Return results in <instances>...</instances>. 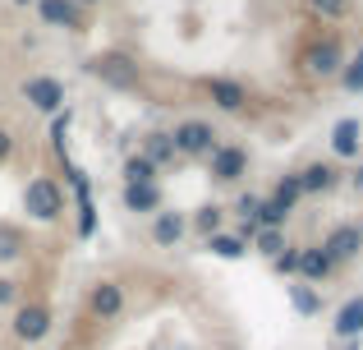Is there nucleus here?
Segmentation results:
<instances>
[{
  "label": "nucleus",
  "instance_id": "6",
  "mask_svg": "<svg viewBox=\"0 0 363 350\" xmlns=\"http://www.w3.org/2000/svg\"><path fill=\"white\" fill-rule=\"evenodd\" d=\"M359 249H363L359 244V226H336V231L322 240V253H327L331 263H350Z\"/></svg>",
  "mask_w": 363,
  "mask_h": 350
},
{
  "label": "nucleus",
  "instance_id": "34",
  "mask_svg": "<svg viewBox=\"0 0 363 350\" xmlns=\"http://www.w3.org/2000/svg\"><path fill=\"white\" fill-rule=\"evenodd\" d=\"M18 5H28V0H18Z\"/></svg>",
  "mask_w": 363,
  "mask_h": 350
},
{
  "label": "nucleus",
  "instance_id": "32",
  "mask_svg": "<svg viewBox=\"0 0 363 350\" xmlns=\"http://www.w3.org/2000/svg\"><path fill=\"white\" fill-rule=\"evenodd\" d=\"M79 5H97V0H79Z\"/></svg>",
  "mask_w": 363,
  "mask_h": 350
},
{
  "label": "nucleus",
  "instance_id": "8",
  "mask_svg": "<svg viewBox=\"0 0 363 350\" xmlns=\"http://www.w3.org/2000/svg\"><path fill=\"white\" fill-rule=\"evenodd\" d=\"M120 309H124L120 281H97V286H92V314H97V318H116Z\"/></svg>",
  "mask_w": 363,
  "mask_h": 350
},
{
  "label": "nucleus",
  "instance_id": "30",
  "mask_svg": "<svg viewBox=\"0 0 363 350\" xmlns=\"http://www.w3.org/2000/svg\"><path fill=\"white\" fill-rule=\"evenodd\" d=\"M9 148H14V143H9V134H5V129H0V162H5V157H9Z\"/></svg>",
  "mask_w": 363,
  "mask_h": 350
},
{
  "label": "nucleus",
  "instance_id": "21",
  "mask_svg": "<svg viewBox=\"0 0 363 350\" xmlns=\"http://www.w3.org/2000/svg\"><path fill=\"white\" fill-rule=\"evenodd\" d=\"M299 198H303V189H299V175H285L281 185H276V203H285L290 212H294V203H299Z\"/></svg>",
  "mask_w": 363,
  "mask_h": 350
},
{
  "label": "nucleus",
  "instance_id": "17",
  "mask_svg": "<svg viewBox=\"0 0 363 350\" xmlns=\"http://www.w3.org/2000/svg\"><path fill=\"white\" fill-rule=\"evenodd\" d=\"M179 235H184V217H179V212H157V222H152V240H157V244H175Z\"/></svg>",
  "mask_w": 363,
  "mask_h": 350
},
{
  "label": "nucleus",
  "instance_id": "10",
  "mask_svg": "<svg viewBox=\"0 0 363 350\" xmlns=\"http://www.w3.org/2000/svg\"><path fill=\"white\" fill-rule=\"evenodd\" d=\"M303 65H308L313 79H331V74L340 70V51H336L331 42H322V46H313V51L303 55Z\"/></svg>",
  "mask_w": 363,
  "mask_h": 350
},
{
  "label": "nucleus",
  "instance_id": "15",
  "mask_svg": "<svg viewBox=\"0 0 363 350\" xmlns=\"http://www.w3.org/2000/svg\"><path fill=\"white\" fill-rule=\"evenodd\" d=\"M42 18L55 28H74L79 23V5L74 0H42Z\"/></svg>",
  "mask_w": 363,
  "mask_h": 350
},
{
  "label": "nucleus",
  "instance_id": "31",
  "mask_svg": "<svg viewBox=\"0 0 363 350\" xmlns=\"http://www.w3.org/2000/svg\"><path fill=\"white\" fill-rule=\"evenodd\" d=\"M354 185H363V171H359V175H354Z\"/></svg>",
  "mask_w": 363,
  "mask_h": 350
},
{
  "label": "nucleus",
  "instance_id": "33",
  "mask_svg": "<svg viewBox=\"0 0 363 350\" xmlns=\"http://www.w3.org/2000/svg\"><path fill=\"white\" fill-rule=\"evenodd\" d=\"M359 244H363V226H359Z\"/></svg>",
  "mask_w": 363,
  "mask_h": 350
},
{
  "label": "nucleus",
  "instance_id": "13",
  "mask_svg": "<svg viewBox=\"0 0 363 350\" xmlns=\"http://www.w3.org/2000/svg\"><path fill=\"white\" fill-rule=\"evenodd\" d=\"M124 207H129V212H157L161 189L157 185H124Z\"/></svg>",
  "mask_w": 363,
  "mask_h": 350
},
{
  "label": "nucleus",
  "instance_id": "22",
  "mask_svg": "<svg viewBox=\"0 0 363 350\" xmlns=\"http://www.w3.org/2000/svg\"><path fill=\"white\" fill-rule=\"evenodd\" d=\"M143 157H147L152 166L166 162V157H175V148H170V134H152V138H147V153H143Z\"/></svg>",
  "mask_w": 363,
  "mask_h": 350
},
{
  "label": "nucleus",
  "instance_id": "16",
  "mask_svg": "<svg viewBox=\"0 0 363 350\" xmlns=\"http://www.w3.org/2000/svg\"><path fill=\"white\" fill-rule=\"evenodd\" d=\"M331 148H336V157H354L359 153V120H340L331 129Z\"/></svg>",
  "mask_w": 363,
  "mask_h": 350
},
{
  "label": "nucleus",
  "instance_id": "11",
  "mask_svg": "<svg viewBox=\"0 0 363 350\" xmlns=\"http://www.w3.org/2000/svg\"><path fill=\"white\" fill-rule=\"evenodd\" d=\"M336 337H363V295H354V300H345V305H340V314H336Z\"/></svg>",
  "mask_w": 363,
  "mask_h": 350
},
{
  "label": "nucleus",
  "instance_id": "28",
  "mask_svg": "<svg viewBox=\"0 0 363 350\" xmlns=\"http://www.w3.org/2000/svg\"><path fill=\"white\" fill-rule=\"evenodd\" d=\"M276 272H299V249H285V253H276Z\"/></svg>",
  "mask_w": 363,
  "mask_h": 350
},
{
  "label": "nucleus",
  "instance_id": "19",
  "mask_svg": "<svg viewBox=\"0 0 363 350\" xmlns=\"http://www.w3.org/2000/svg\"><path fill=\"white\" fill-rule=\"evenodd\" d=\"M124 175H129V185H157V166H152L147 157H129V162H124Z\"/></svg>",
  "mask_w": 363,
  "mask_h": 350
},
{
  "label": "nucleus",
  "instance_id": "4",
  "mask_svg": "<svg viewBox=\"0 0 363 350\" xmlns=\"http://www.w3.org/2000/svg\"><path fill=\"white\" fill-rule=\"evenodd\" d=\"M88 70L97 74V79H106L111 88H133V83H138V70H133L124 55H97Z\"/></svg>",
  "mask_w": 363,
  "mask_h": 350
},
{
  "label": "nucleus",
  "instance_id": "23",
  "mask_svg": "<svg viewBox=\"0 0 363 350\" xmlns=\"http://www.w3.org/2000/svg\"><path fill=\"white\" fill-rule=\"evenodd\" d=\"M18 249H23V240H18V231H14V226H0V263L18 258Z\"/></svg>",
  "mask_w": 363,
  "mask_h": 350
},
{
  "label": "nucleus",
  "instance_id": "25",
  "mask_svg": "<svg viewBox=\"0 0 363 350\" xmlns=\"http://www.w3.org/2000/svg\"><path fill=\"white\" fill-rule=\"evenodd\" d=\"M253 235H257V249H262L267 258H276V253L285 249V235L281 231H253Z\"/></svg>",
  "mask_w": 363,
  "mask_h": 350
},
{
  "label": "nucleus",
  "instance_id": "18",
  "mask_svg": "<svg viewBox=\"0 0 363 350\" xmlns=\"http://www.w3.org/2000/svg\"><path fill=\"white\" fill-rule=\"evenodd\" d=\"M290 300H294V309H299L303 318H313V314H322V295L308 286V281H299V286H290Z\"/></svg>",
  "mask_w": 363,
  "mask_h": 350
},
{
  "label": "nucleus",
  "instance_id": "7",
  "mask_svg": "<svg viewBox=\"0 0 363 350\" xmlns=\"http://www.w3.org/2000/svg\"><path fill=\"white\" fill-rule=\"evenodd\" d=\"M207 157H212V175L225 180V185H230V180H240L244 166H248V153H244V148H212Z\"/></svg>",
  "mask_w": 363,
  "mask_h": 350
},
{
  "label": "nucleus",
  "instance_id": "2",
  "mask_svg": "<svg viewBox=\"0 0 363 350\" xmlns=\"http://www.w3.org/2000/svg\"><path fill=\"white\" fill-rule=\"evenodd\" d=\"M170 148L184 153V157H207L216 148V134L203 120H184V125H175V134H170Z\"/></svg>",
  "mask_w": 363,
  "mask_h": 350
},
{
  "label": "nucleus",
  "instance_id": "12",
  "mask_svg": "<svg viewBox=\"0 0 363 350\" xmlns=\"http://www.w3.org/2000/svg\"><path fill=\"white\" fill-rule=\"evenodd\" d=\"M207 92H212V102H216L221 111H240L244 102H248L244 88H240L235 79H207Z\"/></svg>",
  "mask_w": 363,
  "mask_h": 350
},
{
  "label": "nucleus",
  "instance_id": "20",
  "mask_svg": "<svg viewBox=\"0 0 363 350\" xmlns=\"http://www.w3.org/2000/svg\"><path fill=\"white\" fill-rule=\"evenodd\" d=\"M207 249L221 253V258H240V253H244V240H240V235H212V240H207Z\"/></svg>",
  "mask_w": 363,
  "mask_h": 350
},
{
  "label": "nucleus",
  "instance_id": "29",
  "mask_svg": "<svg viewBox=\"0 0 363 350\" xmlns=\"http://www.w3.org/2000/svg\"><path fill=\"white\" fill-rule=\"evenodd\" d=\"M14 300H18V286L14 281H0V305H14Z\"/></svg>",
  "mask_w": 363,
  "mask_h": 350
},
{
  "label": "nucleus",
  "instance_id": "1",
  "mask_svg": "<svg viewBox=\"0 0 363 350\" xmlns=\"http://www.w3.org/2000/svg\"><path fill=\"white\" fill-rule=\"evenodd\" d=\"M23 212L33 217V222H55V217L65 212L60 185H55V180H46V175L28 180V189H23Z\"/></svg>",
  "mask_w": 363,
  "mask_h": 350
},
{
  "label": "nucleus",
  "instance_id": "3",
  "mask_svg": "<svg viewBox=\"0 0 363 350\" xmlns=\"http://www.w3.org/2000/svg\"><path fill=\"white\" fill-rule=\"evenodd\" d=\"M23 97L33 102L37 111H60L65 106V88L55 79H46V74H33V79H23Z\"/></svg>",
  "mask_w": 363,
  "mask_h": 350
},
{
  "label": "nucleus",
  "instance_id": "27",
  "mask_svg": "<svg viewBox=\"0 0 363 350\" xmlns=\"http://www.w3.org/2000/svg\"><path fill=\"white\" fill-rule=\"evenodd\" d=\"M345 88L350 92H363V51H359V60L345 70Z\"/></svg>",
  "mask_w": 363,
  "mask_h": 350
},
{
  "label": "nucleus",
  "instance_id": "9",
  "mask_svg": "<svg viewBox=\"0 0 363 350\" xmlns=\"http://www.w3.org/2000/svg\"><path fill=\"white\" fill-rule=\"evenodd\" d=\"M336 180H340L336 166L313 162V166H303V171H299V189H303V194H327V189H336Z\"/></svg>",
  "mask_w": 363,
  "mask_h": 350
},
{
  "label": "nucleus",
  "instance_id": "5",
  "mask_svg": "<svg viewBox=\"0 0 363 350\" xmlns=\"http://www.w3.org/2000/svg\"><path fill=\"white\" fill-rule=\"evenodd\" d=\"M46 332H51V314H46L42 305H23L14 314V337L18 341H42Z\"/></svg>",
  "mask_w": 363,
  "mask_h": 350
},
{
  "label": "nucleus",
  "instance_id": "14",
  "mask_svg": "<svg viewBox=\"0 0 363 350\" xmlns=\"http://www.w3.org/2000/svg\"><path fill=\"white\" fill-rule=\"evenodd\" d=\"M331 268H336V263H331L322 249H299V272H303V281H327Z\"/></svg>",
  "mask_w": 363,
  "mask_h": 350
},
{
  "label": "nucleus",
  "instance_id": "24",
  "mask_svg": "<svg viewBox=\"0 0 363 350\" xmlns=\"http://www.w3.org/2000/svg\"><path fill=\"white\" fill-rule=\"evenodd\" d=\"M313 5V14H322V18H345L350 14V0H308Z\"/></svg>",
  "mask_w": 363,
  "mask_h": 350
},
{
  "label": "nucleus",
  "instance_id": "26",
  "mask_svg": "<svg viewBox=\"0 0 363 350\" xmlns=\"http://www.w3.org/2000/svg\"><path fill=\"white\" fill-rule=\"evenodd\" d=\"M198 231H207V235L221 231V207H203V212H198Z\"/></svg>",
  "mask_w": 363,
  "mask_h": 350
}]
</instances>
